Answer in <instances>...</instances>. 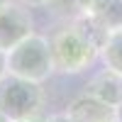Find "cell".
Returning a JSON list of instances; mask_svg holds the SVG:
<instances>
[{
    "mask_svg": "<svg viewBox=\"0 0 122 122\" xmlns=\"http://www.w3.org/2000/svg\"><path fill=\"white\" fill-rule=\"evenodd\" d=\"M107 34L110 32L93 15H78L68 20L49 39L54 71L68 76V73H81L88 66H93L95 59L100 56V49H103Z\"/></svg>",
    "mask_w": 122,
    "mask_h": 122,
    "instance_id": "6da1fadb",
    "label": "cell"
},
{
    "mask_svg": "<svg viewBox=\"0 0 122 122\" xmlns=\"http://www.w3.org/2000/svg\"><path fill=\"white\" fill-rule=\"evenodd\" d=\"M5 73L34 81V83H44L54 73V59H51L49 39L32 32L27 39H22L10 51H5Z\"/></svg>",
    "mask_w": 122,
    "mask_h": 122,
    "instance_id": "7a4b0ae2",
    "label": "cell"
},
{
    "mask_svg": "<svg viewBox=\"0 0 122 122\" xmlns=\"http://www.w3.org/2000/svg\"><path fill=\"white\" fill-rule=\"evenodd\" d=\"M44 107L42 83L5 73L0 78V112L10 122L37 117Z\"/></svg>",
    "mask_w": 122,
    "mask_h": 122,
    "instance_id": "3957f363",
    "label": "cell"
},
{
    "mask_svg": "<svg viewBox=\"0 0 122 122\" xmlns=\"http://www.w3.org/2000/svg\"><path fill=\"white\" fill-rule=\"evenodd\" d=\"M32 32H34V20L29 7L12 3V0L0 5V51H10Z\"/></svg>",
    "mask_w": 122,
    "mask_h": 122,
    "instance_id": "277c9868",
    "label": "cell"
},
{
    "mask_svg": "<svg viewBox=\"0 0 122 122\" xmlns=\"http://www.w3.org/2000/svg\"><path fill=\"white\" fill-rule=\"evenodd\" d=\"M66 115L73 122H120L115 105H107V103H103V100H98L88 93L71 100L68 107H66Z\"/></svg>",
    "mask_w": 122,
    "mask_h": 122,
    "instance_id": "5b68a950",
    "label": "cell"
},
{
    "mask_svg": "<svg viewBox=\"0 0 122 122\" xmlns=\"http://www.w3.org/2000/svg\"><path fill=\"white\" fill-rule=\"evenodd\" d=\"M86 93L117 107L122 103V76L110 68H103L86 83Z\"/></svg>",
    "mask_w": 122,
    "mask_h": 122,
    "instance_id": "8992f818",
    "label": "cell"
},
{
    "mask_svg": "<svg viewBox=\"0 0 122 122\" xmlns=\"http://www.w3.org/2000/svg\"><path fill=\"white\" fill-rule=\"evenodd\" d=\"M100 59H103L105 68L122 76V29H115L107 34L103 49H100Z\"/></svg>",
    "mask_w": 122,
    "mask_h": 122,
    "instance_id": "52a82bcc",
    "label": "cell"
},
{
    "mask_svg": "<svg viewBox=\"0 0 122 122\" xmlns=\"http://www.w3.org/2000/svg\"><path fill=\"white\" fill-rule=\"evenodd\" d=\"M107 32L122 29V0H105V5L98 10V15H93Z\"/></svg>",
    "mask_w": 122,
    "mask_h": 122,
    "instance_id": "ba28073f",
    "label": "cell"
},
{
    "mask_svg": "<svg viewBox=\"0 0 122 122\" xmlns=\"http://www.w3.org/2000/svg\"><path fill=\"white\" fill-rule=\"evenodd\" d=\"M46 7L51 10L54 15L66 17V20H73V17L81 15V10H78V3H76V0H46Z\"/></svg>",
    "mask_w": 122,
    "mask_h": 122,
    "instance_id": "9c48e42d",
    "label": "cell"
},
{
    "mask_svg": "<svg viewBox=\"0 0 122 122\" xmlns=\"http://www.w3.org/2000/svg\"><path fill=\"white\" fill-rule=\"evenodd\" d=\"M81 15H98V10L105 5V0H76Z\"/></svg>",
    "mask_w": 122,
    "mask_h": 122,
    "instance_id": "30bf717a",
    "label": "cell"
},
{
    "mask_svg": "<svg viewBox=\"0 0 122 122\" xmlns=\"http://www.w3.org/2000/svg\"><path fill=\"white\" fill-rule=\"evenodd\" d=\"M12 3H20L25 7H46V0H12Z\"/></svg>",
    "mask_w": 122,
    "mask_h": 122,
    "instance_id": "8fae6325",
    "label": "cell"
},
{
    "mask_svg": "<svg viewBox=\"0 0 122 122\" xmlns=\"http://www.w3.org/2000/svg\"><path fill=\"white\" fill-rule=\"evenodd\" d=\"M46 122H73L66 112H54V115H49L46 117Z\"/></svg>",
    "mask_w": 122,
    "mask_h": 122,
    "instance_id": "7c38bea8",
    "label": "cell"
},
{
    "mask_svg": "<svg viewBox=\"0 0 122 122\" xmlns=\"http://www.w3.org/2000/svg\"><path fill=\"white\" fill-rule=\"evenodd\" d=\"M5 76V51H0V78Z\"/></svg>",
    "mask_w": 122,
    "mask_h": 122,
    "instance_id": "4fadbf2b",
    "label": "cell"
},
{
    "mask_svg": "<svg viewBox=\"0 0 122 122\" xmlns=\"http://www.w3.org/2000/svg\"><path fill=\"white\" fill-rule=\"evenodd\" d=\"M20 122H46V120H44V117H39V115H37V117H29V120H20Z\"/></svg>",
    "mask_w": 122,
    "mask_h": 122,
    "instance_id": "5bb4252c",
    "label": "cell"
},
{
    "mask_svg": "<svg viewBox=\"0 0 122 122\" xmlns=\"http://www.w3.org/2000/svg\"><path fill=\"white\" fill-rule=\"evenodd\" d=\"M117 120H120V122H122V103H120V105H117Z\"/></svg>",
    "mask_w": 122,
    "mask_h": 122,
    "instance_id": "9a60e30c",
    "label": "cell"
},
{
    "mask_svg": "<svg viewBox=\"0 0 122 122\" xmlns=\"http://www.w3.org/2000/svg\"><path fill=\"white\" fill-rule=\"evenodd\" d=\"M0 122H10V120H7V117H5L3 112H0Z\"/></svg>",
    "mask_w": 122,
    "mask_h": 122,
    "instance_id": "2e32d148",
    "label": "cell"
},
{
    "mask_svg": "<svg viewBox=\"0 0 122 122\" xmlns=\"http://www.w3.org/2000/svg\"><path fill=\"white\" fill-rule=\"evenodd\" d=\"M5 3H7V0H0V5H5Z\"/></svg>",
    "mask_w": 122,
    "mask_h": 122,
    "instance_id": "e0dca14e",
    "label": "cell"
}]
</instances>
